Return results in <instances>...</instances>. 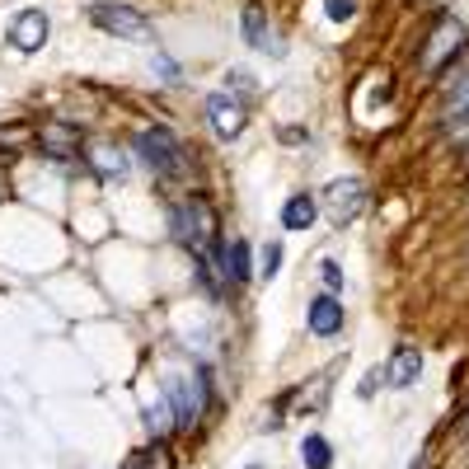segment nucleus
<instances>
[{"label":"nucleus","mask_w":469,"mask_h":469,"mask_svg":"<svg viewBox=\"0 0 469 469\" xmlns=\"http://www.w3.org/2000/svg\"><path fill=\"white\" fill-rule=\"evenodd\" d=\"M277 267H282V245H267L263 249V277H273Z\"/></svg>","instance_id":"4be33fe9"},{"label":"nucleus","mask_w":469,"mask_h":469,"mask_svg":"<svg viewBox=\"0 0 469 469\" xmlns=\"http://www.w3.org/2000/svg\"><path fill=\"white\" fill-rule=\"evenodd\" d=\"M315 216H319V207H315V197H287V207H282V225L287 230H310L315 225Z\"/></svg>","instance_id":"4468645a"},{"label":"nucleus","mask_w":469,"mask_h":469,"mask_svg":"<svg viewBox=\"0 0 469 469\" xmlns=\"http://www.w3.org/2000/svg\"><path fill=\"white\" fill-rule=\"evenodd\" d=\"M170 234H174L179 245L197 249V254L216 249V216H212V207L203 203V197H188V203H179V207L170 212Z\"/></svg>","instance_id":"f257e3e1"},{"label":"nucleus","mask_w":469,"mask_h":469,"mask_svg":"<svg viewBox=\"0 0 469 469\" xmlns=\"http://www.w3.org/2000/svg\"><path fill=\"white\" fill-rule=\"evenodd\" d=\"M361 207H366V188H361V179H333V183H328V193H324V212L333 216V225H348Z\"/></svg>","instance_id":"39448f33"},{"label":"nucleus","mask_w":469,"mask_h":469,"mask_svg":"<svg viewBox=\"0 0 469 469\" xmlns=\"http://www.w3.org/2000/svg\"><path fill=\"white\" fill-rule=\"evenodd\" d=\"M47 15L43 10H24L15 24H10V47H19V52H38L43 43H47Z\"/></svg>","instance_id":"6e6552de"},{"label":"nucleus","mask_w":469,"mask_h":469,"mask_svg":"<svg viewBox=\"0 0 469 469\" xmlns=\"http://www.w3.org/2000/svg\"><path fill=\"white\" fill-rule=\"evenodd\" d=\"M43 146L57 151L61 160H71V155H76V131H66V127H43Z\"/></svg>","instance_id":"dca6fc26"},{"label":"nucleus","mask_w":469,"mask_h":469,"mask_svg":"<svg viewBox=\"0 0 469 469\" xmlns=\"http://www.w3.org/2000/svg\"><path fill=\"white\" fill-rule=\"evenodd\" d=\"M225 85H230V94H234V89L249 94V89H254V76L245 71V66H234V71H225Z\"/></svg>","instance_id":"aec40b11"},{"label":"nucleus","mask_w":469,"mask_h":469,"mask_svg":"<svg viewBox=\"0 0 469 469\" xmlns=\"http://www.w3.org/2000/svg\"><path fill=\"white\" fill-rule=\"evenodd\" d=\"M324 10H328L333 24H348V19L357 15V0H324Z\"/></svg>","instance_id":"6ab92c4d"},{"label":"nucleus","mask_w":469,"mask_h":469,"mask_svg":"<svg viewBox=\"0 0 469 469\" xmlns=\"http://www.w3.org/2000/svg\"><path fill=\"white\" fill-rule=\"evenodd\" d=\"M207 122L221 141H234L245 131V109L234 104V94H212L207 99Z\"/></svg>","instance_id":"0eeeda50"},{"label":"nucleus","mask_w":469,"mask_h":469,"mask_svg":"<svg viewBox=\"0 0 469 469\" xmlns=\"http://www.w3.org/2000/svg\"><path fill=\"white\" fill-rule=\"evenodd\" d=\"M170 399H174V413H179V427H193L207 409V390H203V376H179L170 385Z\"/></svg>","instance_id":"423d86ee"},{"label":"nucleus","mask_w":469,"mask_h":469,"mask_svg":"<svg viewBox=\"0 0 469 469\" xmlns=\"http://www.w3.org/2000/svg\"><path fill=\"white\" fill-rule=\"evenodd\" d=\"M245 38H249V47H258V52H267V57H282V52H287L282 38L273 33V24H267L263 5H245Z\"/></svg>","instance_id":"1a4fd4ad"},{"label":"nucleus","mask_w":469,"mask_h":469,"mask_svg":"<svg viewBox=\"0 0 469 469\" xmlns=\"http://www.w3.org/2000/svg\"><path fill=\"white\" fill-rule=\"evenodd\" d=\"M306 324H310L315 339H333V333L343 328V306H339V296H319V300H310Z\"/></svg>","instance_id":"9d476101"},{"label":"nucleus","mask_w":469,"mask_h":469,"mask_svg":"<svg viewBox=\"0 0 469 469\" xmlns=\"http://www.w3.org/2000/svg\"><path fill=\"white\" fill-rule=\"evenodd\" d=\"M137 155L151 164L160 179H170V174L183 170V146H179V137H174L170 127H151V131H141V137H137Z\"/></svg>","instance_id":"f03ea898"},{"label":"nucleus","mask_w":469,"mask_h":469,"mask_svg":"<svg viewBox=\"0 0 469 469\" xmlns=\"http://www.w3.org/2000/svg\"><path fill=\"white\" fill-rule=\"evenodd\" d=\"M464 43H469V28H464L460 19H442V24H437V33L427 38V47L418 52L422 71H442V66H446V61H451Z\"/></svg>","instance_id":"20e7f679"},{"label":"nucleus","mask_w":469,"mask_h":469,"mask_svg":"<svg viewBox=\"0 0 469 469\" xmlns=\"http://www.w3.org/2000/svg\"><path fill=\"white\" fill-rule=\"evenodd\" d=\"M418 376H422V352H418V348H399V352L390 357V366H385V380H390L394 390H409Z\"/></svg>","instance_id":"9b49d317"},{"label":"nucleus","mask_w":469,"mask_h":469,"mask_svg":"<svg viewBox=\"0 0 469 469\" xmlns=\"http://www.w3.org/2000/svg\"><path fill=\"white\" fill-rule=\"evenodd\" d=\"M221 277L225 282H249V245L245 240H230V245H221Z\"/></svg>","instance_id":"ddd939ff"},{"label":"nucleus","mask_w":469,"mask_h":469,"mask_svg":"<svg viewBox=\"0 0 469 469\" xmlns=\"http://www.w3.org/2000/svg\"><path fill=\"white\" fill-rule=\"evenodd\" d=\"M94 170H99V174H127V160H122L113 146H99V151H94Z\"/></svg>","instance_id":"a211bd4d"},{"label":"nucleus","mask_w":469,"mask_h":469,"mask_svg":"<svg viewBox=\"0 0 469 469\" xmlns=\"http://www.w3.org/2000/svg\"><path fill=\"white\" fill-rule=\"evenodd\" d=\"M319 277H324V287H328V291H339V287H343V267L328 258V263H319Z\"/></svg>","instance_id":"412c9836"},{"label":"nucleus","mask_w":469,"mask_h":469,"mask_svg":"<svg viewBox=\"0 0 469 469\" xmlns=\"http://www.w3.org/2000/svg\"><path fill=\"white\" fill-rule=\"evenodd\" d=\"M89 19L104 28V33H118V38H151V19L131 5H113V0H99L89 10Z\"/></svg>","instance_id":"7ed1b4c3"},{"label":"nucleus","mask_w":469,"mask_h":469,"mask_svg":"<svg viewBox=\"0 0 469 469\" xmlns=\"http://www.w3.org/2000/svg\"><path fill=\"white\" fill-rule=\"evenodd\" d=\"M442 131H446L451 141H469V85H460L451 94V109L442 118Z\"/></svg>","instance_id":"f8f14e48"},{"label":"nucleus","mask_w":469,"mask_h":469,"mask_svg":"<svg viewBox=\"0 0 469 469\" xmlns=\"http://www.w3.org/2000/svg\"><path fill=\"white\" fill-rule=\"evenodd\" d=\"M174 418H179V413H174V399H170V394H164L160 404H151V409H146V427L155 432V437H170V432L179 427Z\"/></svg>","instance_id":"2eb2a0df"},{"label":"nucleus","mask_w":469,"mask_h":469,"mask_svg":"<svg viewBox=\"0 0 469 469\" xmlns=\"http://www.w3.org/2000/svg\"><path fill=\"white\" fill-rule=\"evenodd\" d=\"M460 432H464V437H469V409H464V418H460Z\"/></svg>","instance_id":"5701e85b"},{"label":"nucleus","mask_w":469,"mask_h":469,"mask_svg":"<svg viewBox=\"0 0 469 469\" xmlns=\"http://www.w3.org/2000/svg\"><path fill=\"white\" fill-rule=\"evenodd\" d=\"M300 455H306V464H310V469H328V464H333V446H328L324 437H306Z\"/></svg>","instance_id":"f3484780"}]
</instances>
